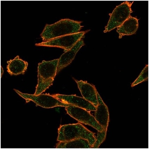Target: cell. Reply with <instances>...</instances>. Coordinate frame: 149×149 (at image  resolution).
Instances as JSON below:
<instances>
[{
    "label": "cell",
    "mask_w": 149,
    "mask_h": 149,
    "mask_svg": "<svg viewBox=\"0 0 149 149\" xmlns=\"http://www.w3.org/2000/svg\"><path fill=\"white\" fill-rule=\"evenodd\" d=\"M98 104L95 111V118L103 130H107L109 122V114L108 107L104 102L97 91Z\"/></svg>",
    "instance_id": "9c48e42d"
},
{
    "label": "cell",
    "mask_w": 149,
    "mask_h": 149,
    "mask_svg": "<svg viewBox=\"0 0 149 149\" xmlns=\"http://www.w3.org/2000/svg\"><path fill=\"white\" fill-rule=\"evenodd\" d=\"M53 96L63 102L71 104L73 106L84 109L88 111H95L96 107L83 97L75 95H54Z\"/></svg>",
    "instance_id": "ba28073f"
},
{
    "label": "cell",
    "mask_w": 149,
    "mask_h": 149,
    "mask_svg": "<svg viewBox=\"0 0 149 149\" xmlns=\"http://www.w3.org/2000/svg\"><path fill=\"white\" fill-rule=\"evenodd\" d=\"M65 110L68 115L79 123L90 125L98 131L103 130L102 127L88 110L73 105L65 107Z\"/></svg>",
    "instance_id": "52a82bcc"
},
{
    "label": "cell",
    "mask_w": 149,
    "mask_h": 149,
    "mask_svg": "<svg viewBox=\"0 0 149 149\" xmlns=\"http://www.w3.org/2000/svg\"><path fill=\"white\" fill-rule=\"evenodd\" d=\"M22 97L26 100H31L36 104L45 108H51L56 107H66L72 105L65 103L53 96L48 94L35 95L21 93L18 90H14Z\"/></svg>",
    "instance_id": "8992f818"
},
{
    "label": "cell",
    "mask_w": 149,
    "mask_h": 149,
    "mask_svg": "<svg viewBox=\"0 0 149 149\" xmlns=\"http://www.w3.org/2000/svg\"><path fill=\"white\" fill-rule=\"evenodd\" d=\"M7 72L11 75L24 74L27 69L28 63L17 56L14 59L7 61Z\"/></svg>",
    "instance_id": "4fadbf2b"
},
{
    "label": "cell",
    "mask_w": 149,
    "mask_h": 149,
    "mask_svg": "<svg viewBox=\"0 0 149 149\" xmlns=\"http://www.w3.org/2000/svg\"><path fill=\"white\" fill-rule=\"evenodd\" d=\"M58 131V141L66 142L83 138L88 140L92 147L96 141V137L95 134L80 123L60 125Z\"/></svg>",
    "instance_id": "7a4b0ae2"
},
{
    "label": "cell",
    "mask_w": 149,
    "mask_h": 149,
    "mask_svg": "<svg viewBox=\"0 0 149 149\" xmlns=\"http://www.w3.org/2000/svg\"><path fill=\"white\" fill-rule=\"evenodd\" d=\"M88 31L79 32L55 38L46 42L36 43V46L56 47L66 51L71 49Z\"/></svg>",
    "instance_id": "5b68a950"
},
{
    "label": "cell",
    "mask_w": 149,
    "mask_h": 149,
    "mask_svg": "<svg viewBox=\"0 0 149 149\" xmlns=\"http://www.w3.org/2000/svg\"><path fill=\"white\" fill-rule=\"evenodd\" d=\"M88 140L83 138L75 139L69 141L60 142L56 148H92Z\"/></svg>",
    "instance_id": "5bb4252c"
},
{
    "label": "cell",
    "mask_w": 149,
    "mask_h": 149,
    "mask_svg": "<svg viewBox=\"0 0 149 149\" xmlns=\"http://www.w3.org/2000/svg\"><path fill=\"white\" fill-rule=\"evenodd\" d=\"M83 97L96 107L98 104L97 91L95 86L86 81L74 79Z\"/></svg>",
    "instance_id": "8fae6325"
},
{
    "label": "cell",
    "mask_w": 149,
    "mask_h": 149,
    "mask_svg": "<svg viewBox=\"0 0 149 149\" xmlns=\"http://www.w3.org/2000/svg\"><path fill=\"white\" fill-rule=\"evenodd\" d=\"M84 44L83 40L80 39L71 49L66 51L58 59L56 74L72 63L77 53Z\"/></svg>",
    "instance_id": "30bf717a"
},
{
    "label": "cell",
    "mask_w": 149,
    "mask_h": 149,
    "mask_svg": "<svg viewBox=\"0 0 149 149\" xmlns=\"http://www.w3.org/2000/svg\"><path fill=\"white\" fill-rule=\"evenodd\" d=\"M82 22L69 19H61L54 24H47L41 34L43 42L60 37L79 32L83 27Z\"/></svg>",
    "instance_id": "6da1fadb"
},
{
    "label": "cell",
    "mask_w": 149,
    "mask_h": 149,
    "mask_svg": "<svg viewBox=\"0 0 149 149\" xmlns=\"http://www.w3.org/2000/svg\"><path fill=\"white\" fill-rule=\"evenodd\" d=\"M134 1H125L117 6L110 14V18L104 32H109L120 26L133 13L132 6Z\"/></svg>",
    "instance_id": "277c9868"
},
{
    "label": "cell",
    "mask_w": 149,
    "mask_h": 149,
    "mask_svg": "<svg viewBox=\"0 0 149 149\" xmlns=\"http://www.w3.org/2000/svg\"><path fill=\"white\" fill-rule=\"evenodd\" d=\"M58 59L52 61L43 60L38 63V84L34 95L41 94L53 84L56 76Z\"/></svg>",
    "instance_id": "3957f363"
},
{
    "label": "cell",
    "mask_w": 149,
    "mask_h": 149,
    "mask_svg": "<svg viewBox=\"0 0 149 149\" xmlns=\"http://www.w3.org/2000/svg\"><path fill=\"white\" fill-rule=\"evenodd\" d=\"M107 130H103L102 131H97V136L92 148H98L106 138Z\"/></svg>",
    "instance_id": "2e32d148"
},
{
    "label": "cell",
    "mask_w": 149,
    "mask_h": 149,
    "mask_svg": "<svg viewBox=\"0 0 149 149\" xmlns=\"http://www.w3.org/2000/svg\"><path fill=\"white\" fill-rule=\"evenodd\" d=\"M148 65H147L142 71L138 78L132 83L131 86L133 87L143 82L148 80Z\"/></svg>",
    "instance_id": "9a60e30c"
},
{
    "label": "cell",
    "mask_w": 149,
    "mask_h": 149,
    "mask_svg": "<svg viewBox=\"0 0 149 149\" xmlns=\"http://www.w3.org/2000/svg\"><path fill=\"white\" fill-rule=\"evenodd\" d=\"M139 19L130 16L120 26L118 27L117 32L119 34V38L123 36L134 34L138 29Z\"/></svg>",
    "instance_id": "7c38bea8"
}]
</instances>
